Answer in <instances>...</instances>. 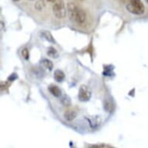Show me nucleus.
Returning <instances> with one entry per match:
<instances>
[{"label": "nucleus", "mask_w": 148, "mask_h": 148, "mask_svg": "<svg viewBox=\"0 0 148 148\" xmlns=\"http://www.w3.org/2000/svg\"><path fill=\"white\" fill-rule=\"evenodd\" d=\"M92 97V92H90L88 88L85 85H81L78 91V99L81 102H88Z\"/></svg>", "instance_id": "nucleus-4"}, {"label": "nucleus", "mask_w": 148, "mask_h": 148, "mask_svg": "<svg viewBox=\"0 0 148 148\" xmlns=\"http://www.w3.org/2000/svg\"><path fill=\"white\" fill-rule=\"evenodd\" d=\"M48 2H50V3H55L57 0H47Z\"/></svg>", "instance_id": "nucleus-17"}, {"label": "nucleus", "mask_w": 148, "mask_h": 148, "mask_svg": "<svg viewBox=\"0 0 148 148\" xmlns=\"http://www.w3.org/2000/svg\"><path fill=\"white\" fill-rule=\"evenodd\" d=\"M64 119L68 121H72L74 119H75L76 116H77V113H76L75 111L74 110H71V109H69V110H67L65 112H64Z\"/></svg>", "instance_id": "nucleus-9"}, {"label": "nucleus", "mask_w": 148, "mask_h": 148, "mask_svg": "<svg viewBox=\"0 0 148 148\" xmlns=\"http://www.w3.org/2000/svg\"><path fill=\"white\" fill-rule=\"evenodd\" d=\"M17 78H18L17 74H16V73H13V74H12V75H10V77L8 78V81H10V82H13V81L16 80Z\"/></svg>", "instance_id": "nucleus-15"}, {"label": "nucleus", "mask_w": 148, "mask_h": 148, "mask_svg": "<svg viewBox=\"0 0 148 148\" xmlns=\"http://www.w3.org/2000/svg\"><path fill=\"white\" fill-rule=\"evenodd\" d=\"M68 16L70 20L78 24H82L86 20V13L74 3H69L67 5Z\"/></svg>", "instance_id": "nucleus-1"}, {"label": "nucleus", "mask_w": 148, "mask_h": 148, "mask_svg": "<svg viewBox=\"0 0 148 148\" xmlns=\"http://www.w3.org/2000/svg\"><path fill=\"white\" fill-rule=\"evenodd\" d=\"M44 6H45V3H44V0H39L35 4V8L38 10H41Z\"/></svg>", "instance_id": "nucleus-13"}, {"label": "nucleus", "mask_w": 148, "mask_h": 148, "mask_svg": "<svg viewBox=\"0 0 148 148\" xmlns=\"http://www.w3.org/2000/svg\"><path fill=\"white\" fill-rule=\"evenodd\" d=\"M53 13L58 19H63L66 16L67 10L64 0H57L52 8Z\"/></svg>", "instance_id": "nucleus-3"}, {"label": "nucleus", "mask_w": 148, "mask_h": 148, "mask_svg": "<svg viewBox=\"0 0 148 148\" xmlns=\"http://www.w3.org/2000/svg\"><path fill=\"white\" fill-rule=\"evenodd\" d=\"M41 64L44 65V68H46L49 71H51L53 69V63H52V61L48 60V59H43L41 61Z\"/></svg>", "instance_id": "nucleus-10"}, {"label": "nucleus", "mask_w": 148, "mask_h": 148, "mask_svg": "<svg viewBox=\"0 0 148 148\" xmlns=\"http://www.w3.org/2000/svg\"><path fill=\"white\" fill-rule=\"evenodd\" d=\"M48 90H49V92H51V94H52L54 97L59 98V97H61V95H62L61 89L59 88L58 86H57V85H49Z\"/></svg>", "instance_id": "nucleus-6"}, {"label": "nucleus", "mask_w": 148, "mask_h": 148, "mask_svg": "<svg viewBox=\"0 0 148 148\" xmlns=\"http://www.w3.org/2000/svg\"><path fill=\"white\" fill-rule=\"evenodd\" d=\"M91 147H112V146L106 145L104 143H102L101 145H92Z\"/></svg>", "instance_id": "nucleus-16"}, {"label": "nucleus", "mask_w": 148, "mask_h": 148, "mask_svg": "<svg viewBox=\"0 0 148 148\" xmlns=\"http://www.w3.org/2000/svg\"><path fill=\"white\" fill-rule=\"evenodd\" d=\"M14 1H16V2H18V1H20V0H14Z\"/></svg>", "instance_id": "nucleus-18"}, {"label": "nucleus", "mask_w": 148, "mask_h": 148, "mask_svg": "<svg viewBox=\"0 0 148 148\" xmlns=\"http://www.w3.org/2000/svg\"><path fill=\"white\" fill-rule=\"evenodd\" d=\"M47 54L49 56L53 58H57L58 57V53L55 48H53V47H50L47 50Z\"/></svg>", "instance_id": "nucleus-11"}, {"label": "nucleus", "mask_w": 148, "mask_h": 148, "mask_svg": "<svg viewBox=\"0 0 148 148\" xmlns=\"http://www.w3.org/2000/svg\"><path fill=\"white\" fill-rule=\"evenodd\" d=\"M61 103L64 106H70L71 105V98L68 95H63L61 99Z\"/></svg>", "instance_id": "nucleus-12"}, {"label": "nucleus", "mask_w": 148, "mask_h": 148, "mask_svg": "<svg viewBox=\"0 0 148 148\" xmlns=\"http://www.w3.org/2000/svg\"><path fill=\"white\" fill-rule=\"evenodd\" d=\"M22 55L23 57L26 59V60H28V59H29V51H28V49L27 48L23 49Z\"/></svg>", "instance_id": "nucleus-14"}, {"label": "nucleus", "mask_w": 148, "mask_h": 148, "mask_svg": "<svg viewBox=\"0 0 148 148\" xmlns=\"http://www.w3.org/2000/svg\"><path fill=\"white\" fill-rule=\"evenodd\" d=\"M126 10L134 15H142L145 12V6L141 0H128Z\"/></svg>", "instance_id": "nucleus-2"}, {"label": "nucleus", "mask_w": 148, "mask_h": 148, "mask_svg": "<svg viewBox=\"0 0 148 148\" xmlns=\"http://www.w3.org/2000/svg\"><path fill=\"white\" fill-rule=\"evenodd\" d=\"M40 36L44 40H46L47 41L50 42V43H55V40L53 38V36H52V34H51V32L47 31V30H41L40 33Z\"/></svg>", "instance_id": "nucleus-7"}, {"label": "nucleus", "mask_w": 148, "mask_h": 148, "mask_svg": "<svg viewBox=\"0 0 148 148\" xmlns=\"http://www.w3.org/2000/svg\"><path fill=\"white\" fill-rule=\"evenodd\" d=\"M64 78H65V75H64V73L62 71L59 70V69H57V70L54 71L53 78H54V80L56 81V82H63Z\"/></svg>", "instance_id": "nucleus-8"}, {"label": "nucleus", "mask_w": 148, "mask_h": 148, "mask_svg": "<svg viewBox=\"0 0 148 148\" xmlns=\"http://www.w3.org/2000/svg\"><path fill=\"white\" fill-rule=\"evenodd\" d=\"M86 119L89 123V125L92 128H95L99 126L101 123V118L99 116H86Z\"/></svg>", "instance_id": "nucleus-5"}, {"label": "nucleus", "mask_w": 148, "mask_h": 148, "mask_svg": "<svg viewBox=\"0 0 148 148\" xmlns=\"http://www.w3.org/2000/svg\"><path fill=\"white\" fill-rule=\"evenodd\" d=\"M146 1H147V3H148V0H146Z\"/></svg>", "instance_id": "nucleus-19"}]
</instances>
